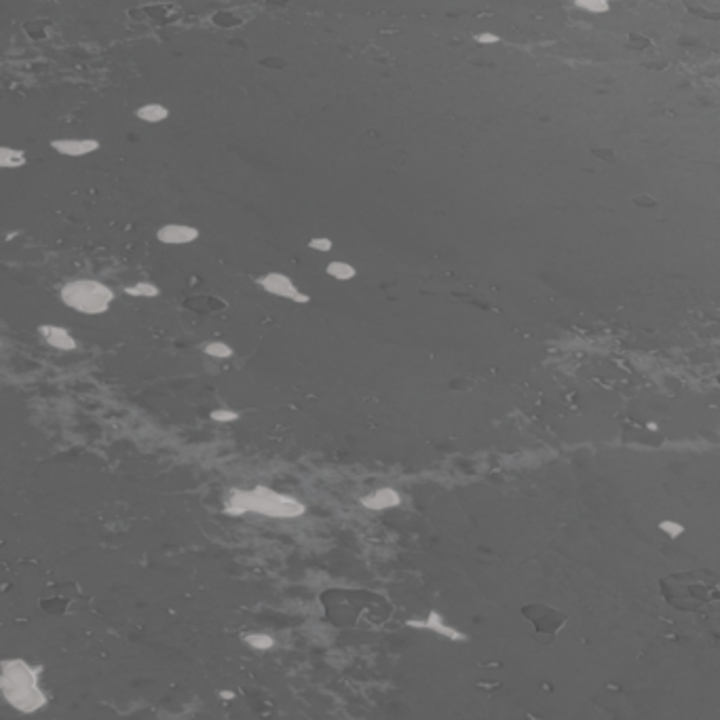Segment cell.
<instances>
[{
	"label": "cell",
	"mask_w": 720,
	"mask_h": 720,
	"mask_svg": "<svg viewBox=\"0 0 720 720\" xmlns=\"http://www.w3.org/2000/svg\"><path fill=\"white\" fill-rule=\"evenodd\" d=\"M0 695L11 707L24 714H32L47 703L36 668L24 659H5L0 663Z\"/></svg>",
	"instance_id": "1"
},
{
	"label": "cell",
	"mask_w": 720,
	"mask_h": 720,
	"mask_svg": "<svg viewBox=\"0 0 720 720\" xmlns=\"http://www.w3.org/2000/svg\"><path fill=\"white\" fill-rule=\"evenodd\" d=\"M720 581L710 571L674 573L661 579V594L668 604L680 610L695 612L718 600Z\"/></svg>",
	"instance_id": "2"
},
{
	"label": "cell",
	"mask_w": 720,
	"mask_h": 720,
	"mask_svg": "<svg viewBox=\"0 0 720 720\" xmlns=\"http://www.w3.org/2000/svg\"><path fill=\"white\" fill-rule=\"evenodd\" d=\"M224 509H226V513H233V515H241L245 511H258V513L271 515V517H294L302 511V505L260 486V488L249 490V492L235 490L230 494V499L226 501Z\"/></svg>",
	"instance_id": "3"
},
{
	"label": "cell",
	"mask_w": 720,
	"mask_h": 720,
	"mask_svg": "<svg viewBox=\"0 0 720 720\" xmlns=\"http://www.w3.org/2000/svg\"><path fill=\"white\" fill-rule=\"evenodd\" d=\"M61 302L80 315H104L110 311L115 290L98 279H74L59 290Z\"/></svg>",
	"instance_id": "4"
},
{
	"label": "cell",
	"mask_w": 720,
	"mask_h": 720,
	"mask_svg": "<svg viewBox=\"0 0 720 720\" xmlns=\"http://www.w3.org/2000/svg\"><path fill=\"white\" fill-rule=\"evenodd\" d=\"M522 615L526 617V621L532 625L534 629V638L538 642H552L560 632L562 627L568 623V617L564 612H560L554 606L548 604H530L524 606Z\"/></svg>",
	"instance_id": "5"
},
{
	"label": "cell",
	"mask_w": 720,
	"mask_h": 720,
	"mask_svg": "<svg viewBox=\"0 0 720 720\" xmlns=\"http://www.w3.org/2000/svg\"><path fill=\"white\" fill-rule=\"evenodd\" d=\"M256 284H258V286H260L264 292L273 294V296L288 298V300H292V302H298V304H309V302H311V296H309V294H302V292H298V288L294 286V281H292L288 275H284V273H275V271H271V273H266V275L258 277V279H256Z\"/></svg>",
	"instance_id": "6"
},
{
	"label": "cell",
	"mask_w": 720,
	"mask_h": 720,
	"mask_svg": "<svg viewBox=\"0 0 720 720\" xmlns=\"http://www.w3.org/2000/svg\"><path fill=\"white\" fill-rule=\"evenodd\" d=\"M49 146L61 156L78 159V156H87L96 152L100 148V142L94 138H57V140H51Z\"/></svg>",
	"instance_id": "7"
},
{
	"label": "cell",
	"mask_w": 720,
	"mask_h": 720,
	"mask_svg": "<svg viewBox=\"0 0 720 720\" xmlns=\"http://www.w3.org/2000/svg\"><path fill=\"white\" fill-rule=\"evenodd\" d=\"M201 237L199 228L191 226V224H165L156 230V239L163 245H189L195 243Z\"/></svg>",
	"instance_id": "8"
},
{
	"label": "cell",
	"mask_w": 720,
	"mask_h": 720,
	"mask_svg": "<svg viewBox=\"0 0 720 720\" xmlns=\"http://www.w3.org/2000/svg\"><path fill=\"white\" fill-rule=\"evenodd\" d=\"M36 330H38V334L45 338V342H47L49 346H53L55 351H76V348H78L76 338H74L64 325L41 323Z\"/></svg>",
	"instance_id": "9"
},
{
	"label": "cell",
	"mask_w": 720,
	"mask_h": 720,
	"mask_svg": "<svg viewBox=\"0 0 720 720\" xmlns=\"http://www.w3.org/2000/svg\"><path fill=\"white\" fill-rule=\"evenodd\" d=\"M133 117L140 119L142 123H150V125H156V123H163L169 119V108L159 104V102H148V104H142L133 110Z\"/></svg>",
	"instance_id": "10"
},
{
	"label": "cell",
	"mask_w": 720,
	"mask_h": 720,
	"mask_svg": "<svg viewBox=\"0 0 720 720\" xmlns=\"http://www.w3.org/2000/svg\"><path fill=\"white\" fill-rule=\"evenodd\" d=\"M28 163V156L20 148L0 146V169H20Z\"/></svg>",
	"instance_id": "11"
},
{
	"label": "cell",
	"mask_w": 720,
	"mask_h": 720,
	"mask_svg": "<svg viewBox=\"0 0 720 720\" xmlns=\"http://www.w3.org/2000/svg\"><path fill=\"white\" fill-rule=\"evenodd\" d=\"M123 294L133 296V298H156V296H161V288L152 281H138V284L125 286Z\"/></svg>",
	"instance_id": "12"
},
{
	"label": "cell",
	"mask_w": 720,
	"mask_h": 720,
	"mask_svg": "<svg viewBox=\"0 0 720 720\" xmlns=\"http://www.w3.org/2000/svg\"><path fill=\"white\" fill-rule=\"evenodd\" d=\"M325 273L338 281H348L357 275V268L348 262H342V260H334L325 266Z\"/></svg>",
	"instance_id": "13"
},
{
	"label": "cell",
	"mask_w": 720,
	"mask_h": 720,
	"mask_svg": "<svg viewBox=\"0 0 720 720\" xmlns=\"http://www.w3.org/2000/svg\"><path fill=\"white\" fill-rule=\"evenodd\" d=\"M201 351L207 355V357H214V359H230L235 355V348L222 340H210L205 344H201Z\"/></svg>",
	"instance_id": "14"
},
{
	"label": "cell",
	"mask_w": 720,
	"mask_h": 720,
	"mask_svg": "<svg viewBox=\"0 0 720 720\" xmlns=\"http://www.w3.org/2000/svg\"><path fill=\"white\" fill-rule=\"evenodd\" d=\"M575 5L583 11H589V13H606L610 9L606 0H577Z\"/></svg>",
	"instance_id": "15"
},
{
	"label": "cell",
	"mask_w": 720,
	"mask_h": 720,
	"mask_svg": "<svg viewBox=\"0 0 720 720\" xmlns=\"http://www.w3.org/2000/svg\"><path fill=\"white\" fill-rule=\"evenodd\" d=\"M210 418L214 423H235V420H239V412H235L230 408H218V410L210 412Z\"/></svg>",
	"instance_id": "16"
},
{
	"label": "cell",
	"mask_w": 720,
	"mask_h": 720,
	"mask_svg": "<svg viewBox=\"0 0 720 720\" xmlns=\"http://www.w3.org/2000/svg\"><path fill=\"white\" fill-rule=\"evenodd\" d=\"M309 247H311V249H315V251H321V254H325V251H330V249H332V239H328V237H315V239H311V241H309Z\"/></svg>",
	"instance_id": "17"
},
{
	"label": "cell",
	"mask_w": 720,
	"mask_h": 720,
	"mask_svg": "<svg viewBox=\"0 0 720 720\" xmlns=\"http://www.w3.org/2000/svg\"><path fill=\"white\" fill-rule=\"evenodd\" d=\"M476 41H478V43H482V45H494V43H499L501 38H499L497 34L482 32V34H476Z\"/></svg>",
	"instance_id": "18"
},
{
	"label": "cell",
	"mask_w": 720,
	"mask_h": 720,
	"mask_svg": "<svg viewBox=\"0 0 720 720\" xmlns=\"http://www.w3.org/2000/svg\"><path fill=\"white\" fill-rule=\"evenodd\" d=\"M247 642H251L254 647H258V649H264V647H268V645H271V640H268V638H247Z\"/></svg>",
	"instance_id": "19"
},
{
	"label": "cell",
	"mask_w": 720,
	"mask_h": 720,
	"mask_svg": "<svg viewBox=\"0 0 720 720\" xmlns=\"http://www.w3.org/2000/svg\"><path fill=\"white\" fill-rule=\"evenodd\" d=\"M636 203H640V205H647V207H651V205H655V199H645V197H638V199H636Z\"/></svg>",
	"instance_id": "20"
},
{
	"label": "cell",
	"mask_w": 720,
	"mask_h": 720,
	"mask_svg": "<svg viewBox=\"0 0 720 720\" xmlns=\"http://www.w3.org/2000/svg\"><path fill=\"white\" fill-rule=\"evenodd\" d=\"M594 154H596V156H608V159H615L610 150H594Z\"/></svg>",
	"instance_id": "21"
}]
</instances>
